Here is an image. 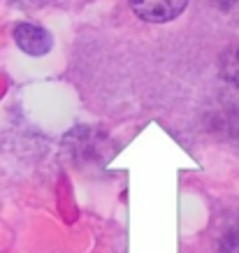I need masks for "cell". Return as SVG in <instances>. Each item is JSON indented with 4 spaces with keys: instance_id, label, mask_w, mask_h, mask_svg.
<instances>
[{
    "instance_id": "obj_2",
    "label": "cell",
    "mask_w": 239,
    "mask_h": 253,
    "mask_svg": "<svg viewBox=\"0 0 239 253\" xmlns=\"http://www.w3.org/2000/svg\"><path fill=\"white\" fill-rule=\"evenodd\" d=\"M12 35H14L16 46L21 49L23 54L35 56V58L46 56L49 51H51V44H54V40H51L49 31H44L42 26H35V23H26V21L16 23Z\"/></svg>"
},
{
    "instance_id": "obj_3",
    "label": "cell",
    "mask_w": 239,
    "mask_h": 253,
    "mask_svg": "<svg viewBox=\"0 0 239 253\" xmlns=\"http://www.w3.org/2000/svg\"><path fill=\"white\" fill-rule=\"evenodd\" d=\"M221 75L225 82L239 88V46H232L221 58Z\"/></svg>"
},
{
    "instance_id": "obj_1",
    "label": "cell",
    "mask_w": 239,
    "mask_h": 253,
    "mask_svg": "<svg viewBox=\"0 0 239 253\" xmlns=\"http://www.w3.org/2000/svg\"><path fill=\"white\" fill-rule=\"evenodd\" d=\"M188 0H130L132 12L149 23H167L174 21L186 9Z\"/></svg>"
},
{
    "instance_id": "obj_4",
    "label": "cell",
    "mask_w": 239,
    "mask_h": 253,
    "mask_svg": "<svg viewBox=\"0 0 239 253\" xmlns=\"http://www.w3.org/2000/svg\"><path fill=\"white\" fill-rule=\"evenodd\" d=\"M221 253H239V223L228 228L221 237Z\"/></svg>"
}]
</instances>
